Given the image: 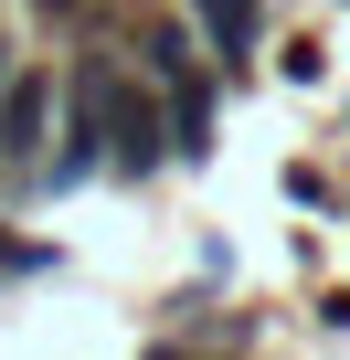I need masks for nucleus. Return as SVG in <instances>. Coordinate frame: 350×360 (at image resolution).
Listing matches in <instances>:
<instances>
[{
    "mask_svg": "<svg viewBox=\"0 0 350 360\" xmlns=\"http://www.w3.org/2000/svg\"><path fill=\"white\" fill-rule=\"evenodd\" d=\"M54 138H64V148L43 159V180H96V169L149 180V169H170V127H159L149 75H138V64H106V53H85V64L64 75V127H54Z\"/></svg>",
    "mask_w": 350,
    "mask_h": 360,
    "instance_id": "obj_1",
    "label": "nucleus"
},
{
    "mask_svg": "<svg viewBox=\"0 0 350 360\" xmlns=\"http://www.w3.org/2000/svg\"><path fill=\"white\" fill-rule=\"evenodd\" d=\"M54 117H64V75H43V64L0 75V159H11L22 180H43V159H54Z\"/></svg>",
    "mask_w": 350,
    "mask_h": 360,
    "instance_id": "obj_2",
    "label": "nucleus"
},
{
    "mask_svg": "<svg viewBox=\"0 0 350 360\" xmlns=\"http://www.w3.org/2000/svg\"><path fill=\"white\" fill-rule=\"evenodd\" d=\"M159 127H170V159H213V75H202V53L181 75H159Z\"/></svg>",
    "mask_w": 350,
    "mask_h": 360,
    "instance_id": "obj_3",
    "label": "nucleus"
},
{
    "mask_svg": "<svg viewBox=\"0 0 350 360\" xmlns=\"http://www.w3.org/2000/svg\"><path fill=\"white\" fill-rule=\"evenodd\" d=\"M192 32H202V53L255 64V43H265V0H192Z\"/></svg>",
    "mask_w": 350,
    "mask_h": 360,
    "instance_id": "obj_4",
    "label": "nucleus"
},
{
    "mask_svg": "<svg viewBox=\"0 0 350 360\" xmlns=\"http://www.w3.org/2000/svg\"><path fill=\"white\" fill-rule=\"evenodd\" d=\"M192 53H202V43H192L181 22H149V32H138V75H149V85H159V75H181Z\"/></svg>",
    "mask_w": 350,
    "mask_h": 360,
    "instance_id": "obj_5",
    "label": "nucleus"
},
{
    "mask_svg": "<svg viewBox=\"0 0 350 360\" xmlns=\"http://www.w3.org/2000/svg\"><path fill=\"white\" fill-rule=\"evenodd\" d=\"M54 265V244H32V233H0V276H43Z\"/></svg>",
    "mask_w": 350,
    "mask_h": 360,
    "instance_id": "obj_6",
    "label": "nucleus"
},
{
    "mask_svg": "<svg viewBox=\"0 0 350 360\" xmlns=\"http://www.w3.org/2000/svg\"><path fill=\"white\" fill-rule=\"evenodd\" d=\"M0 75H11V43H0Z\"/></svg>",
    "mask_w": 350,
    "mask_h": 360,
    "instance_id": "obj_7",
    "label": "nucleus"
}]
</instances>
